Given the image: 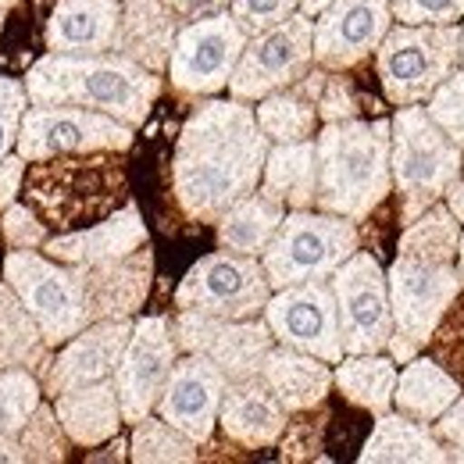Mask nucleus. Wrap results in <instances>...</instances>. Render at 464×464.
<instances>
[{
	"mask_svg": "<svg viewBox=\"0 0 464 464\" xmlns=\"http://www.w3.org/2000/svg\"><path fill=\"white\" fill-rule=\"evenodd\" d=\"M268 158V136L246 101H208L186 118L172 158V189L186 218L218 222L254 193Z\"/></svg>",
	"mask_w": 464,
	"mask_h": 464,
	"instance_id": "f257e3e1",
	"label": "nucleus"
},
{
	"mask_svg": "<svg viewBox=\"0 0 464 464\" xmlns=\"http://www.w3.org/2000/svg\"><path fill=\"white\" fill-rule=\"evenodd\" d=\"M458 239L461 222L443 200L404 226L397 257L386 272L393 307V336L386 350L397 364H407L425 343H432L450 304L464 290L458 272Z\"/></svg>",
	"mask_w": 464,
	"mask_h": 464,
	"instance_id": "f03ea898",
	"label": "nucleus"
},
{
	"mask_svg": "<svg viewBox=\"0 0 464 464\" xmlns=\"http://www.w3.org/2000/svg\"><path fill=\"white\" fill-rule=\"evenodd\" d=\"M25 93L44 108H90L125 125H143L158 93L161 75L136 61L108 54H47L25 75Z\"/></svg>",
	"mask_w": 464,
	"mask_h": 464,
	"instance_id": "7ed1b4c3",
	"label": "nucleus"
},
{
	"mask_svg": "<svg viewBox=\"0 0 464 464\" xmlns=\"http://www.w3.org/2000/svg\"><path fill=\"white\" fill-rule=\"evenodd\" d=\"M4 279L36 318L47 347H61L86 325L115 314L108 261L64 265L36 250H11L4 261Z\"/></svg>",
	"mask_w": 464,
	"mask_h": 464,
	"instance_id": "20e7f679",
	"label": "nucleus"
},
{
	"mask_svg": "<svg viewBox=\"0 0 464 464\" xmlns=\"http://www.w3.org/2000/svg\"><path fill=\"white\" fill-rule=\"evenodd\" d=\"M318 143V208L364 222L393 193V129L379 121H325Z\"/></svg>",
	"mask_w": 464,
	"mask_h": 464,
	"instance_id": "39448f33",
	"label": "nucleus"
},
{
	"mask_svg": "<svg viewBox=\"0 0 464 464\" xmlns=\"http://www.w3.org/2000/svg\"><path fill=\"white\" fill-rule=\"evenodd\" d=\"M118 150L97 154H58L44 158L25 182L33 211L58 229L72 232L82 222L108 218L125 197V172L115 158Z\"/></svg>",
	"mask_w": 464,
	"mask_h": 464,
	"instance_id": "423d86ee",
	"label": "nucleus"
},
{
	"mask_svg": "<svg viewBox=\"0 0 464 464\" xmlns=\"http://www.w3.org/2000/svg\"><path fill=\"white\" fill-rule=\"evenodd\" d=\"M390 129H393V150H390L393 189L401 197L397 215L401 226H411L421 211L443 200L450 182L461 175L464 150L418 104L401 108Z\"/></svg>",
	"mask_w": 464,
	"mask_h": 464,
	"instance_id": "0eeeda50",
	"label": "nucleus"
},
{
	"mask_svg": "<svg viewBox=\"0 0 464 464\" xmlns=\"http://www.w3.org/2000/svg\"><path fill=\"white\" fill-rule=\"evenodd\" d=\"M361 246L357 222L329 211H290L279 232L261 254L265 276L272 290H286L296 283L329 279L350 254Z\"/></svg>",
	"mask_w": 464,
	"mask_h": 464,
	"instance_id": "6e6552de",
	"label": "nucleus"
},
{
	"mask_svg": "<svg viewBox=\"0 0 464 464\" xmlns=\"http://www.w3.org/2000/svg\"><path fill=\"white\" fill-rule=\"evenodd\" d=\"M375 54L386 97L397 108L425 104L461 64V25H390Z\"/></svg>",
	"mask_w": 464,
	"mask_h": 464,
	"instance_id": "1a4fd4ad",
	"label": "nucleus"
},
{
	"mask_svg": "<svg viewBox=\"0 0 464 464\" xmlns=\"http://www.w3.org/2000/svg\"><path fill=\"white\" fill-rule=\"evenodd\" d=\"M272 296L261 257L250 254H208L200 257L175 290L179 311L215 314V318H257Z\"/></svg>",
	"mask_w": 464,
	"mask_h": 464,
	"instance_id": "9d476101",
	"label": "nucleus"
},
{
	"mask_svg": "<svg viewBox=\"0 0 464 464\" xmlns=\"http://www.w3.org/2000/svg\"><path fill=\"white\" fill-rule=\"evenodd\" d=\"M314 61V18L293 11L276 29H265L246 40L229 79L236 101H261L276 90L296 86Z\"/></svg>",
	"mask_w": 464,
	"mask_h": 464,
	"instance_id": "9b49d317",
	"label": "nucleus"
},
{
	"mask_svg": "<svg viewBox=\"0 0 464 464\" xmlns=\"http://www.w3.org/2000/svg\"><path fill=\"white\" fill-rule=\"evenodd\" d=\"M340 311V336L347 353H379L393 336V307L382 265L368 250H353L329 276Z\"/></svg>",
	"mask_w": 464,
	"mask_h": 464,
	"instance_id": "f8f14e48",
	"label": "nucleus"
},
{
	"mask_svg": "<svg viewBox=\"0 0 464 464\" xmlns=\"http://www.w3.org/2000/svg\"><path fill=\"white\" fill-rule=\"evenodd\" d=\"M18 158L44 161L58 154H97V150H129L132 147V125L90 111V108H25L18 125Z\"/></svg>",
	"mask_w": 464,
	"mask_h": 464,
	"instance_id": "ddd939ff",
	"label": "nucleus"
},
{
	"mask_svg": "<svg viewBox=\"0 0 464 464\" xmlns=\"http://www.w3.org/2000/svg\"><path fill=\"white\" fill-rule=\"evenodd\" d=\"M265 322H268L276 343H283V347L314 353L329 364H340L347 357L343 336H340L336 293L325 279L276 290V296H268V304H265Z\"/></svg>",
	"mask_w": 464,
	"mask_h": 464,
	"instance_id": "4468645a",
	"label": "nucleus"
},
{
	"mask_svg": "<svg viewBox=\"0 0 464 464\" xmlns=\"http://www.w3.org/2000/svg\"><path fill=\"white\" fill-rule=\"evenodd\" d=\"M243 25L218 11L197 22H186L175 36V51L169 61V79L182 93H218L226 90L236 72V61L246 47Z\"/></svg>",
	"mask_w": 464,
	"mask_h": 464,
	"instance_id": "2eb2a0df",
	"label": "nucleus"
},
{
	"mask_svg": "<svg viewBox=\"0 0 464 464\" xmlns=\"http://www.w3.org/2000/svg\"><path fill=\"white\" fill-rule=\"evenodd\" d=\"M172 333L175 343L186 353H200L215 361L229 382L261 375L268 350L276 347L268 322H257V318H215V314L179 311Z\"/></svg>",
	"mask_w": 464,
	"mask_h": 464,
	"instance_id": "dca6fc26",
	"label": "nucleus"
},
{
	"mask_svg": "<svg viewBox=\"0 0 464 464\" xmlns=\"http://www.w3.org/2000/svg\"><path fill=\"white\" fill-rule=\"evenodd\" d=\"M179 343H175L172 322L169 318H140L132 325V336L125 343V353L115 368V390L121 401V418L125 421H140L147 414H154V407L165 393V382L172 375Z\"/></svg>",
	"mask_w": 464,
	"mask_h": 464,
	"instance_id": "f3484780",
	"label": "nucleus"
},
{
	"mask_svg": "<svg viewBox=\"0 0 464 464\" xmlns=\"http://www.w3.org/2000/svg\"><path fill=\"white\" fill-rule=\"evenodd\" d=\"M390 25V0H333L314 18V61L333 72L350 68L379 51Z\"/></svg>",
	"mask_w": 464,
	"mask_h": 464,
	"instance_id": "a211bd4d",
	"label": "nucleus"
},
{
	"mask_svg": "<svg viewBox=\"0 0 464 464\" xmlns=\"http://www.w3.org/2000/svg\"><path fill=\"white\" fill-rule=\"evenodd\" d=\"M226 386L229 379L215 361L200 353H186L182 361H175L165 393L154 411L165 421H172L175 429H182L193 443H208L218 425V407L226 397Z\"/></svg>",
	"mask_w": 464,
	"mask_h": 464,
	"instance_id": "6ab92c4d",
	"label": "nucleus"
},
{
	"mask_svg": "<svg viewBox=\"0 0 464 464\" xmlns=\"http://www.w3.org/2000/svg\"><path fill=\"white\" fill-rule=\"evenodd\" d=\"M132 325H136L132 318H108V322L86 325L44 368V390L51 397H58L64 390L111 379L118 361H121V353H125V343L132 336Z\"/></svg>",
	"mask_w": 464,
	"mask_h": 464,
	"instance_id": "aec40b11",
	"label": "nucleus"
},
{
	"mask_svg": "<svg viewBox=\"0 0 464 464\" xmlns=\"http://www.w3.org/2000/svg\"><path fill=\"white\" fill-rule=\"evenodd\" d=\"M147 243V226L140 208L129 200L125 208L111 211L108 218L86 226V229H72L51 236L44 243V254L64 261V265H97V261H118L129 257L132 250H140Z\"/></svg>",
	"mask_w": 464,
	"mask_h": 464,
	"instance_id": "412c9836",
	"label": "nucleus"
},
{
	"mask_svg": "<svg viewBox=\"0 0 464 464\" xmlns=\"http://www.w3.org/2000/svg\"><path fill=\"white\" fill-rule=\"evenodd\" d=\"M286 407L279 404V397L265 386L261 375L254 379H236L226 386V397L218 407V425L232 443L246 447V450H261L279 443V436L286 432Z\"/></svg>",
	"mask_w": 464,
	"mask_h": 464,
	"instance_id": "4be33fe9",
	"label": "nucleus"
},
{
	"mask_svg": "<svg viewBox=\"0 0 464 464\" xmlns=\"http://www.w3.org/2000/svg\"><path fill=\"white\" fill-rule=\"evenodd\" d=\"M179 36V14L165 0H121V18L111 51L147 72H165Z\"/></svg>",
	"mask_w": 464,
	"mask_h": 464,
	"instance_id": "5701e85b",
	"label": "nucleus"
},
{
	"mask_svg": "<svg viewBox=\"0 0 464 464\" xmlns=\"http://www.w3.org/2000/svg\"><path fill=\"white\" fill-rule=\"evenodd\" d=\"M121 0H58L47 22L54 54H108L115 44Z\"/></svg>",
	"mask_w": 464,
	"mask_h": 464,
	"instance_id": "b1692460",
	"label": "nucleus"
},
{
	"mask_svg": "<svg viewBox=\"0 0 464 464\" xmlns=\"http://www.w3.org/2000/svg\"><path fill=\"white\" fill-rule=\"evenodd\" d=\"M261 379L290 414L318 407L333 390L329 361H322L314 353H304V350L283 347V343L268 350V357L261 364Z\"/></svg>",
	"mask_w": 464,
	"mask_h": 464,
	"instance_id": "393cba45",
	"label": "nucleus"
},
{
	"mask_svg": "<svg viewBox=\"0 0 464 464\" xmlns=\"http://www.w3.org/2000/svg\"><path fill=\"white\" fill-rule=\"evenodd\" d=\"M61 429L72 443L79 447H101L118 432L121 418V401H118L115 379H101V382H86L75 390H64L54 401Z\"/></svg>",
	"mask_w": 464,
	"mask_h": 464,
	"instance_id": "a878e982",
	"label": "nucleus"
},
{
	"mask_svg": "<svg viewBox=\"0 0 464 464\" xmlns=\"http://www.w3.org/2000/svg\"><path fill=\"white\" fill-rule=\"evenodd\" d=\"M261 189L286 204L290 211L314 208L318 200V143L300 140V143H276L268 147L265 172H261Z\"/></svg>",
	"mask_w": 464,
	"mask_h": 464,
	"instance_id": "bb28decb",
	"label": "nucleus"
},
{
	"mask_svg": "<svg viewBox=\"0 0 464 464\" xmlns=\"http://www.w3.org/2000/svg\"><path fill=\"white\" fill-rule=\"evenodd\" d=\"M283 218H286V204H279L265 189H254V193L239 197L232 208H226L222 218L215 222L218 226V250L261 257L265 246L272 243V236L283 226Z\"/></svg>",
	"mask_w": 464,
	"mask_h": 464,
	"instance_id": "cd10ccee",
	"label": "nucleus"
},
{
	"mask_svg": "<svg viewBox=\"0 0 464 464\" xmlns=\"http://www.w3.org/2000/svg\"><path fill=\"white\" fill-rule=\"evenodd\" d=\"M361 461H425V464H443L447 450L432 432V421H418L411 414H379L372 436L364 440Z\"/></svg>",
	"mask_w": 464,
	"mask_h": 464,
	"instance_id": "c85d7f7f",
	"label": "nucleus"
},
{
	"mask_svg": "<svg viewBox=\"0 0 464 464\" xmlns=\"http://www.w3.org/2000/svg\"><path fill=\"white\" fill-rule=\"evenodd\" d=\"M322 79H325V72H314V75H304L296 90L286 86V90L261 97L254 115H257L261 132L268 136V143H300V140L314 136V125H318L314 97L322 90Z\"/></svg>",
	"mask_w": 464,
	"mask_h": 464,
	"instance_id": "c756f323",
	"label": "nucleus"
},
{
	"mask_svg": "<svg viewBox=\"0 0 464 464\" xmlns=\"http://www.w3.org/2000/svg\"><path fill=\"white\" fill-rule=\"evenodd\" d=\"M461 393L464 390L461 382H458V375H450L447 368H440V361L411 357L407 368L397 375L393 404H397L401 414H411L418 421H436Z\"/></svg>",
	"mask_w": 464,
	"mask_h": 464,
	"instance_id": "7c9ffc66",
	"label": "nucleus"
},
{
	"mask_svg": "<svg viewBox=\"0 0 464 464\" xmlns=\"http://www.w3.org/2000/svg\"><path fill=\"white\" fill-rule=\"evenodd\" d=\"M397 361L393 357H379V353H347L340 361V368L333 372V382L340 386V393L350 404L386 414L393 404V390H397Z\"/></svg>",
	"mask_w": 464,
	"mask_h": 464,
	"instance_id": "2f4dec72",
	"label": "nucleus"
},
{
	"mask_svg": "<svg viewBox=\"0 0 464 464\" xmlns=\"http://www.w3.org/2000/svg\"><path fill=\"white\" fill-rule=\"evenodd\" d=\"M47 340L18 293L0 286V372L4 368H47Z\"/></svg>",
	"mask_w": 464,
	"mask_h": 464,
	"instance_id": "473e14b6",
	"label": "nucleus"
},
{
	"mask_svg": "<svg viewBox=\"0 0 464 464\" xmlns=\"http://www.w3.org/2000/svg\"><path fill=\"white\" fill-rule=\"evenodd\" d=\"M197 447L182 429L165 421L161 414H147L136 421V432L129 440V458L140 464L150 461H197Z\"/></svg>",
	"mask_w": 464,
	"mask_h": 464,
	"instance_id": "72a5a7b5",
	"label": "nucleus"
},
{
	"mask_svg": "<svg viewBox=\"0 0 464 464\" xmlns=\"http://www.w3.org/2000/svg\"><path fill=\"white\" fill-rule=\"evenodd\" d=\"M40 397H44V386L29 368H4L0 372V429L18 436L25 421L36 414Z\"/></svg>",
	"mask_w": 464,
	"mask_h": 464,
	"instance_id": "f704fd0d",
	"label": "nucleus"
},
{
	"mask_svg": "<svg viewBox=\"0 0 464 464\" xmlns=\"http://www.w3.org/2000/svg\"><path fill=\"white\" fill-rule=\"evenodd\" d=\"M429 118L464 150V64H458L425 101Z\"/></svg>",
	"mask_w": 464,
	"mask_h": 464,
	"instance_id": "c9c22d12",
	"label": "nucleus"
},
{
	"mask_svg": "<svg viewBox=\"0 0 464 464\" xmlns=\"http://www.w3.org/2000/svg\"><path fill=\"white\" fill-rule=\"evenodd\" d=\"M22 436V450H25V461H61L64 458V429H61L58 414L47 411L40 404L36 414L25 421V429L18 432Z\"/></svg>",
	"mask_w": 464,
	"mask_h": 464,
	"instance_id": "e433bc0d",
	"label": "nucleus"
},
{
	"mask_svg": "<svg viewBox=\"0 0 464 464\" xmlns=\"http://www.w3.org/2000/svg\"><path fill=\"white\" fill-rule=\"evenodd\" d=\"M401 25H454L464 18V0H390Z\"/></svg>",
	"mask_w": 464,
	"mask_h": 464,
	"instance_id": "4c0bfd02",
	"label": "nucleus"
},
{
	"mask_svg": "<svg viewBox=\"0 0 464 464\" xmlns=\"http://www.w3.org/2000/svg\"><path fill=\"white\" fill-rule=\"evenodd\" d=\"M232 18L243 25L246 36H257L265 29H276L300 7L296 0H232Z\"/></svg>",
	"mask_w": 464,
	"mask_h": 464,
	"instance_id": "58836bf2",
	"label": "nucleus"
},
{
	"mask_svg": "<svg viewBox=\"0 0 464 464\" xmlns=\"http://www.w3.org/2000/svg\"><path fill=\"white\" fill-rule=\"evenodd\" d=\"M4 236L11 243V250H44L47 236V222L22 204H7L4 208Z\"/></svg>",
	"mask_w": 464,
	"mask_h": 464,
	"instance_id": "ea45409f",
	"label": "nucleus"
},
{
	"mask_svg": "<svg viewBox=\"0 0 464 464\" xmlns=\"http://www.w3.org/2000/svg\"><path fill=\"white\" fill-rule=\"evenodd\" d=\"M25 86L18 79H7L0 75V161L11 154V143L18 140V125H22V115H25Z\"/></svg>",
	"mask_w": 464,
	"mask_h": 464,
	"instance_id": "a19ab883",
	"label": "nucleus"
},
{
	"mask_svg": "<svg viewBox=\"0 0 464 464\" xmlns=\"http://www.w3.org/2000/svg\"><path fill=\"white\" fill-rule=\"evenodd\" d=\"M314 104H318V115L325 121H347L357 115V93L343 75H325Z\"/></svg>",
	"mask_w": 464,
	"mask_h": 464,
	"instance_id": "79ce46f5",
	"label": "nucleus"
},
{
	"mask_svg": "<svg viewBox=\"0 0 464 464\" xmlns=\"http://www.w3.org/2000/svg\"><path fill=\"white\" fill-rule=\"evenodd\" d=\"M432 432H436V440L443 443L447 461L464 464V393L432 421Z\"/></svg>",
	"mask_w": 464,
	"mask_h": 464,
	"instance_id": "37998d69",
	"label": "nucleus"
},
{
	"mask_svg": "<svg viewBox=\"0 0 464 464\" xmlns=\"http://www.w3.org/2000/svg\"><path fill=\"white\" fill-rule=\"evenodd\" d=\"M22 175H25V158H4L0 161V208H7V204H14V197H18V186H22Z\"/></svg>",
	"mask_w": 464,
	"mask_h": 464,
	"instance_id": "c03bdc74",
	"label": "nucleus"
},
{
	"mask_svg": "<svg viewBox=\"0 0 464 464\" xmlns=\"http://www.w3.org/2000/svg\"><path fill=\"white\" fill-rule=\"evenodd\" d=\"M182 22H197V18H208V14H218L226 11L232 0H165Z\"/></svg>",
	"mask_w": 464,
	"mask_h": 464,
	"instance_id": "a18cd8bd",
	"label": "nucleus"
},
{
	"mask_svg": "<svg viewBox=\"0 0 464 464\" xmlns=\"http://www.w3.org/2000/svg\"><path fill=\"white\" fill-rule=\"evenodd\" d=\"M443 204L450 208V215L464 226V175H458V179L450 182V189L443 193Z\"/></svg>",
	"mask_w": 464,
	"mask_h": 464,
	"instance_id": "49530a36",
	"label": "nucleus"
},
{
	"mask_svg": "<svg viewBox=\"0 0 464 464\" xmlns=\"http://www.w3.org/2000/svg\"><path fill=\"white\" fill-rule=\"evenodd\" d=\"M0 461H25L22 440L14 432H4V429H0Z\"/></svg>",
	"mask_w": 464,
	"mask_h": 464,
	"instance_id": "de8ad7c7",
	"label": "nucleus"
},
{
	"mask_svg": "<svg viewBox=\"0 0 464 464\" xmlns=\"http://www.w3.org/2000/svg\"><path fill=\"white\" fill-rule=\"evenodd\" d=\"M443 336H450V333H443ZM440 347L454 357V364H458V368H464V336H458V333H454V336H450V340H443Z\"/></svg>",
	"mask_w": 464,
	"mask_h": 464,
	"instance_id": "09e8293b",
	"label": "nucleus"
},
{
	"mask_svg": "<svg viewBox=\"0 0 464 464\" xmlns=\"http://www.w3.org/2000/svg\"><path fill=\"white\" fill-rule=\"evenodd\" d=\"M296 4H300V11H304L307 18H318V14H322V11H325L333 0H296Z\"/></svg>",
	"mask_w": 464,
	"mask_h": 464,
	"instance_id": "8fccbe9b",
	"label": "nucleus"
},
{
	"mask_svg": "<svg viewBox=\"0 0 464 464\" xmlns=\"http://www.w3.org/2000/svg\"><path fill=\"white\" fill-rule=\"evenodd\" d=\"M458 272H461V286H464V226H461V239H458Z\"/></svg>",
	"mask_w": 464,
	"mask_h": 464,
	"instance_id": "3c124183",
	"label": "nucleus"
},
{
	"mask_svg": "<svg viewBox=\"0 0 464 464\" xmlns=\"http://www.w3.org/2000/svg\"><path fill=\"white\" fill-rule=\"evenodd\" d=\"M461 64H464V18H461Z\"/></svg>",
	"mask_w": 464,
	"mask_h": 464,
	"instance_id": "603ef678",
	"label": "nucleus"
},
{
	"mask_svg": "<svg viewBox=\"0 0 464 464\" xmlns=\"http://www.w3.org/2000/svg\"><path fill=\"white\" fill-rule=\"evenodd\" d=\"M11 4H18V0H0V11H4V7H11Z\"/></svg>",
	"mask_w": 464,
	"mask_h": 464,
	"instance_id": "864d4df0",
	"label": "nucleus"
},
{
	"mask_svg": "<svg viewBox=\"0 0 464 464\" xmlns=\"http://www.w3.org/2000/svg\"><path fill=\"white\" fill-rule=\"evenodd\" d=\"M0 25H4V11H0Z\"/></svg>",
	"mask_w": 464,
	"mask_h": 464,
	"instance_id": "5fc2aeb1",
	"label": "nucleus"
},
{
	"mask_svg": "<svg viewBox=\"0 0 464 464\" xmlns=\"http://www.w3.org/2000/svg\"><path fill=\"white\" fill-rule=\"evenodd\" d=\"M461 175H464V169H461Z\"/></svg>",
	"mask_w": 464,
	"mask_h": 464,
	"instance_id": "6e6d98bb",
	"label": "nucleus"
}]
</instances>
